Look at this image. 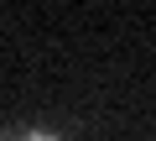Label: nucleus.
Instances as JSON below:
<instances>
[{"mask_svg": "<svg viewBox=\"0 0 156 141\" xmlns=\"http://www.w3.org/2000/svg\"><path fill=\"white\" fill-rule=\"evenodd\" d=\"M16 141H57V136H52V131H21Z\"/></svg>", "mask_w": 156, "mask_h": 141, "instance_id": "1", "label": "nucleus"}]
</instances>
